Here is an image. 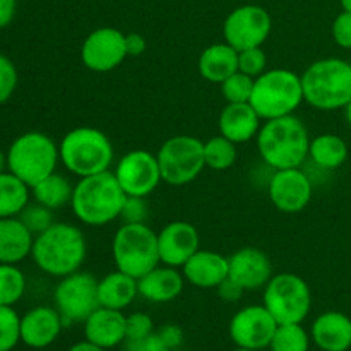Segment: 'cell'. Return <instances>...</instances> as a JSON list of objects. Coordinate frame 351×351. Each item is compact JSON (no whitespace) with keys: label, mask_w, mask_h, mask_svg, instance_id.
Wrapping results in <instances>:
<instances>
[{"label":"cell","mask_w":351,"mask_h":351,"mask_svg":"<svg viewBox=\"0 0 351 351\" xmlns=\"http://www.w3.org/2000/svg\"><path fill=\"white\" fill-rule=\"evenodd\" d=\"M86 254L88 243L84 233L69 223H53L50 228L34 237L31 250L34 264L53 278H65L81 271Z\"/></svg>","instance_id":"1"},{"label":"cell","mask_w":351,"mask_h":351,"mask_svg":"<svg viewBox=\"0 0 351 351\" xmlns=\"http://www.w3.org/2000/svg\"><path fill=\"white\" fill-rule=\"evenodd\" d=\"M256 139L261 158L273 170L300 168L308 158L311 136L297 115L264 120Z\"/></svg>","instance_id":"2"},{"label":"cell","mask_w":351,"mask_h":351,"mask_svg":"<svg viewBox=\"0 0 351 351\" xmlns=\"http://www.w3.org/2000/svg\"><path fill=\"white\" fill-rule=\"evenodd\" d=\"M127 194L120 187L115 173L89 175L79 178L72 192L71 208L75 218L88 226H103L120 218Z\"/></svg>","instance_id":"3"},{"label":"cell","mask_w":351,"mask_h":351,"mask_svg":"<svg viewBox=\"0 0 351 351\" xmlns=\"http://www.w3.org/2000/svg\"><path fill=\"white\" fill-rule=\"evenodd\" d=\"M304 101L322 112L345 108L351 101V64L341 58H321L304 71Z\"/></svg>","instance_id":"4"},{"label":"cell","mask_w":351,"mask_h":351,"mask_svg":"<svg viewBox=\"0 0 351 351\" xmlns=\"http://www.w3.org/2000/svg\"><path fill=\"white\" fill-rule=\"evenodd\" d=\"M60 161L79 178L108 171L115 158L112 141L95 127H77L69 130L58 144Z\"/></svg>","instance_id":"5"},{"label":"cell","mask_w":351,"mask_h":351,"mask_svg":"<svg viewBox=\"0 0 351 351\" xmlns=\"http://www.w3.org/2000/svg\"><path fill=\"white\" fill-rule=\"evenodd\" d=\"M304 103L302 77L288 69H271L256 77L250 105L263 120L293 115Z\"/></svg>","instance_id":"6"},{"label":"cell","mask_w":351,"mask_h":351,"mask_svg":"<svg viewBox=\"0 0 351 351\" xmlns=\"http://www.w3.org/2000/svg\"><path fill=\"white\" fill-rule=\"evenodd\" d=\"M60 161L58 146L43 132L21 134L7 151V168L12 175L27 184L36 185L51 175Z\"/></svg>","instance_id":"7"},{"label":"cell","mask_w":351,"mask_h":351,"mask_svg":"<svg viewBox=\"0 0 351 351\" xmlns=\"http://www.w3.org/2000/svg\"><path fill=\"white\" fill-rule=\"evenodd\" d=\"M117 269L139 280L161 264L158 233L146 223H123L112 242Z\"/></svg>","instance_id":"8"},{"label":"cell","mask_w":351,"mask_h":351,"mask_svg":"<svg viewBox=\"0 0 351 351\" xmlns=\"http://www.w3.org/2000/svg\"><path fill=\"white\" fill-rule=\"evenodd\" d=\"M263 305L278 324H302L312 308L311 287L295 273L273 274L264 287Z\"/></svg>","instance_id":"9"},{"label":"cell","mask_w":351,"mask_h":351,"mask_svg":"<svg viewBox=\"0 0 351 351\" xmlns=\"http://www.w3.org/2000/svg\"><path fill=\"white\" fill-rule=\"evenodd\" d=\"M156 158L160 163L161 180L175 187L194 182L206 168L204 143L187 134L165 141Z\"/></svg>","instance_id":"10"},{"label":"cell","mask_w":351,"mask_h":351,"mask_svg":"<svg viewBox=\"0 0 351 351\" xmlns=\"http://www.w3.org/2000/svg\"><path fill=\"white\" fill-rule=\"evenodd\" d=\"M53 298L64 324L84 322L99 307L98 280L86 271L69 274L60 278Z\"/></svg>","instance_id":"11"},{"label":"cell","mask_w":351,"mask_h":351,"mask_svg":"<svg viewBox=\"0 0 351 351\" xmlns=\"http://www.w3.org/2000/svg\"><path fill=\"white\" fill-rule=\"evenodd\" d=\"M273 29V19L264 7L242 5L228 14L223 23V36L235 50L263 47Z\"/></svg>","instance_id":"12"},{"label":"cell","mask_w":351,"mask_h":351,"mask_svg":"<svg viewBox=\"0 0 351 351\" xmlns=\"http://www.w3.org/2000/svg\"><path fill=\"white\" fill-rule=\"evenodd\" d=\"M113 173L122 191L136 197H147L163 182L156 154L146 149H134L123 154Z\"/></svg>","instance_id":"13"},{"label":"cell","mask_w":351,"mask_h":351,"mask_svg":"<svg viewBox=\"0 0 351 351\" xmlns=\"http://www.w3.org/2000/svg\"><path fill=\"white\" fill-rule=\"evenodd\" d=\"M278 326L264 305H249L233 315L228 331L237 348L261 351L269 348Z\"/></svg>","instance_id":"14"},{"label":"cell","mask_w":351,"mask_h":351,"mask_svg":"<svg viewBox=\"0 0 351 351\" xmlns=\"http://www.w3.org/2000/svg\"><path fill=\"white\" fill-rule=\"evenodd\" d=\"M267 194L278 211L295 215L304 211L312 201L314 184L302 167L274 170L267 185Z\"/></svg>","instance_id":"15"},{"label":"cell","mask_w":351,"mask_h":351,"mask_svg":"<svg viewBox=\"0 0 351 351\" xmlns=\"http://www.w3.org/2000/svg\"><path fill=\"white\" fill-rule=\"evenodd\" d=\"M127 58L125 34L117 27H98L86 36L81 60L93 72H110Z\"/></svg>","instance_id":"16"},{"label":"cell","mask_w":351,"mask_h":351,"mask_svg":"<svg viewBox=\"0 0 351 351\" xmlns=\"http://www.w3.org/2000/svg\"><path fill=\"white\" fill-rule=\"evenodd\" d=\"M273 263L264 250L243 247L228 257V278L245 291L261 290L273 278Z\"/></svg>","instance_id":"17"},{"label":"cell","mask_w":351,"mask_h":351,"mask_svg":"<svg viewBox=\"0 0 351 351\" xmlns=\"http://www.w3.org/2000/svg\"><path fill=\"white\" fill-rule=\"evenodd\" d=\"M199 232L187 221H171L158 233L160 261L165 266L182 267L199 250Z\"/></svg>","instance_id":"18"},{"label":"cell","mask_w":351,"mask_h":351,"mask_svg":"<svg viewBox=\"0 0 351 351\" xmlns=\"http://www.w3.org/2000/svg\"><path fill=\"white\" fill-rule=\"evenodd\" d=\"M57 308L34 307L21 317V341L34 350L50 346L64 328Z\"/></svg>","instance_id":"19"},{"label":"cell","mask_w":351,"mask_h":351,"mask_svg":"<svg viewBox=\"0 0 351 351\" xmlns=\"http://www.w3.org/2000/svg\"><path fill=\"white\" fill-rule=\"evenodd\" d=\"M185 281L195 288L211 290L218 288L228 278V257L215 250L199 249L187 263L182 266Z\"/></svg>","instance_id":"20"},{"label":"cell","mask_w":351,"mask_h":351,"mask_svg":"<svg viewBox=\"0 0 351 351\" xmlns=\"http://www.w3.org/2000/svg\"><path fill=\"white\" fill-rule=\"evenodd\" d=\"M263 119L250 103H226L219 113V134L235 144L249 143L257 137Z\"/></svg>","instance_id":"21"},{"label":"cell","mask_w":351,"mask_h":351,"mask_svg":"<svg viewBox=\"0 0 351 351\" xmlns=\"http://www.w3.org/2000/svg\"><path fill=\"white\" fill-rule=\"evenodd\" d=\"M125 317L122 311L98 307L82 322L86 339L105 350L122 345L125 341Z\"/></svg>","instance_id":"22"},{"label":"cell","mask_w":351,"mask_h":351,"mask_svg":"<svg viewBox=\"0 0 351 351\" xmlns=\"http://www.w3.org/2000/svg\"><path fill=\"white\" fill-rule=\"evenodd\" d=\"M185 278L178 267L158 264L154 269L137 280L139 295L153 304H167L182 293Z\"/></svg>","instance_id":"23"},{"label":"cell","mask_w":351,"mask_h":351,"mask_svg":"<svg viewBox=\"0 0 351 351\" xmlns=\"http://www.w3.org/2000/svg\"><path fill=\"white\" fill-rule=\"evenodd\" d=\"M311 338L322 351H348L351 348V319L343 312H324L312 324Z\"/></svg>","instance_id":"24"},{"label":"cell","mask_w":351,"mask_h":351,"mask_svg":"<svg viewBox=\"0 0 351 351\" xmlns=\"http://www.w3.org/2000/svg\"><path fill=\"white\" fill-rule=\"evenodd\" d=\"M34 235L17 216L0 218V264H17L31 256Z\"/></svg>","instance_id":"25"},{"label":"cell","mask_w":351,"mask_h":351,"mask_svg":"<svg viewBox=\"0 0 351 351\" xmlns=\"http://www.w3.org/2000/svg\"><path fill=\"white\" fill-rule=\"evenodd\" d=\"M199 74L213 84H221L239 71V50L225 43H215L204 48L197 62Z\"/></svg>","instance_id":"26"},{"label":"cell","mask_w":351,"mask_h":351,"mask_svg":"<svg viewBox=\"0 0 351 351\" xmlns=\"http://www.w3.org/2000/svg\"><path fill=\"white\" fill-rule=\"evenodd\" d=\"M139 295L137 280L122 271H113L98 281L99 307L123 311L129 307Z\"/></svg>","instance_id":"27"},{"label":"cell","mask_w":351,"mask_h":351,"mask_svg":"<svg viewBox=\"0 0 351 351\" xmlns=\"http://www.w3.org/2000/svg\"><path fill=\"white\" fill-rule=\"evenodd\" d=\"M308 158L312 163L322 170H336L348 158V146L345 139L336 134H319L311 139Z\"/></svg>","instance_id":"28"},{"label":"cell","mask_w":351,"mask_h":351,"mask_svg":"<svg viewBox=\"0 0 351 351\" xmlns=\"http://www.w3.org/2000/svg\"><path fill=\"white\" fill-rule=\"evenodd\" d=\"M72 192H74V185L71 184V180L55 171L31 187L34 201L51 211L64 208L65 204H71Z\"/></svg>","instance_id":"29"},{"label":"cell","mask_w":351,"mask_h":351,"mask_svg":"<svg viewBox=\"0 0 351 351\" xmlns=\"http://www.w3.org/2000/svg\"><path fill=\"white\" fill-rule=\"evenodd\" d=\"M31 187L10 171L0 173V218H14L29 204Z\"/></svg>","instance_id":"30"},{"label":"cell","mask_w":351,"mask_h":351,"mask_svg":"<svg viewBox=\"0 0 351 351\" xmlns=\"http://www.w3.org/2000/svg\"><path fill=\"white\" fill-rule=\"evenodd\" d=\"M206 167L215 171H225L237 161V144L225 136H215L204 143Z\"/></svg>","instance_id":"31"},{"label":"cell","mask_w":351,"mask_h":351,"mask_svg":"<svg viewBox=\"0 0 351 351\" xmlns=\"http://www.w3.org/2000/svg\"><path fill=\"white\" fill-rule=\"evenodd\" d=\"M26 276L16 264H0V305H10L23 298Z\"/></svg>","instance_id":"32"},{"label":"cell","mask_w":351,"mask_h":351,"mask_svg":"<svg viewBox=\"0 0 351 351\" xmlns=\"http://www.w3.org/2000/svg\"><path fill=\"white\" fill-rule=\"evenodd\" d=\"M311 336L302 324H280L273 336L271 351H308Z\"/></svg>","instance_id":"33"},{"label":"cell","mask_w":351,"mask_h":351,"mask_svg":"<svg viewBox=\"0 0 351 351\" xmlns=\"http://www.w3.org/2000/svg\"><path fill=\"white\" fill-rule=\"evenodd\" d=\"M254 81L256 79L243 72L237 71L228 79L221 82V93L226 103H250V96L254 91Z\"/></svg>","instance_id":"34"},{"label":"cell","mask_w":351,"mask_h":351,"mask_svg":"<svg viewBox=\"0 0 351 351\" xmlns=\"http://www.w3.org/2000/svg\"><path fill=\"white\" fill-rule=\"evenodd\" d=\"M21 341V317L10 305H0V351H10Z\"/></svg>","instance_id":"35"},{"label":"cell","mask_w":351,"mask_h":351,"mask_svg":"<svg viewBox=\"0 0 351 351\" xmlns=\"http://www.w3.org/2000/svg\"><path fill=\"white\" fill-rule=\"evenodd\" d=\"M17 218L24 223V226L34 237L43 233L45 230H48L55 223L53 216H51V209L45 208V206L38 204V202L36 204H27Z\"/></svg>","instance_id":"36"},{"label":"cell","mask_w":351,"mask_h":351,"mask_svg":"<svg viewBox=\"0 0 351 351\" xmlns=\"http://www.w3.org/2000/svg\"><path fill=\"white\" fill-rule=\"evenodd\" d=\"M239 71L254 79L264 74L267 71V55L263 47L239 51Z\"/></svg>","instance_id":"37"},{"label":"cell","mask_w":351,"mask_h":351,"mask_svg":"<svg viewBox=\"0 0 351 351\" xmlns=\"http://www.w3.org/2000/svg\"><path fill=\"white\" fill-rule=\"evenodd\" d=\"M154 332L153 319L144 312H134L125 317V341L143 339Z\"/></svg>","instance_id":"38"},{"label":"cell","mask_w":351,"mask_h":351,"mask_svg":"<svg viewBox=\"0 0 351 351\" xmlns=\"http://www.w3.org/2000/svg\"><path fill=\"white\" fill-rule=\"evenodd\" d=\"M17 86L16 65L5 57L0 55V105L9 101Z\"/></svg>","instance_id":"39"},{"label":"cell","mask_w":351,"mask_h":351,"mask_svg":"<svg viewBox=\"0 0 351 351\" xmlns=\"http://www.w3.org/2000/svg\"><path fill=\"white\" fill-rule=\"evenodd\" d=\"M120 218L123 219V223H146L149 218V206L146 197L127 195Z\"/></svg>","instance_id":"40"},{"label":"cell","mask_w":351,"mask_h":351,"mask_svg":"<svg viewBox=\"0 0 351 351\" xmlns=\"http://www.w3.org/2000/svg\"><path fill=\"white\" fill-rule=\"evenodd\" d=\"M332 38L336 45L346 50H351V12L343 10L332 23Z\"/></svg>","instance_id":"41"},{"label":"cell","mask_w":351,"mask_h":351,"mask_svg":"<svg viewBox=\"0 0 351 351\" xmlns=\"http://www.w3.org/2000/svg\"><path fill=\"white\" fill-rule=\"evenodd\" d=\"M125 343V351H170L163 343L158 331L151 332L149 336L136 341H123Z\"/></svg>","instance_id":"42"},{"label":"cell","mask_w":351,"mask_h":351,"mask_svg":"<svg viewBox=\"0 0 351 351\" xmlns=\"http://www.w3.org/2000/svg\"><path fill=\"white\" fill-rule=\"evenodd\" d=\"M158 335L161 336V339H163V343L167 345L168 350L178 348V346L184 343V331L175 324L163 326V328L158 331Z\"/></svg>","instance_id":"43"},{"label":"cell","mask_w":351,"mask_h":351,"mask_svg":"<svg viewBox=\"0 0 351 351\" xmlns=\"http://www.w3.org/2000/svg\"><path fill=\"white\" fill-rule=\"evenodd\" d=\"M216 290H218V295L225 302H237L242 298L243 293H245V290H243L239 283H235L232 278H226Z\"/></svg>","instance_id":"44"},{"label":"cell","mask_w":351,"mask_h":351,"mask_svg":"<svg viewBox=\"0 0 351 351\" xmlns=\"http://www.w3.org/2000/svg\"><path fill=\"white\" fill-rule=\"evenodd\" d=\"M147 43L146 38L139 33H129L125 34V50L127 57H139L146 51Z\"/></svg>","instance_id":"45"},{"label":"cell","mask_w":351,"mask_h":351,"mask_svg":"<svg viewBox=\"0 0 351 351\" xmlns=\"http://www.w3.org/2000/svg\"><path fill=\"white\" fill-rule=\"evenodd\" d=\"M16 14V0H0V29L9 26Z\"/></svg>","instance_id":"46"},{"label":"cell","mask_w":351,"mask_h":351,"mask_svg":"<svg viewBox=\"0 0 351 351\" xmlns=\"http://www.w3.org/2000/svg\"><path fill=\"white\" fill-rule=\"evenodd\" d=\"M69 351H106V350L101 348V346L95 345V343L88 341V339H84V341H79L75 343V345H72Z\"/></svg>","instance_id":"47"},{"label":"cell","mask_w":351,"mask_h":351,"mask_svg":"<svg viewBox=\"0 0 351 351\" xmlns=\"http://www.w3.org/2000/svg\"><path fill=\"white\" fill-rule=\"evenodd\" d=\"M5 167H7V154H3L2 151H0V173L5 171Z\"/></svg>","instance_id":"48"},{"label":"cell","mask_w":351,"mask_h":351,"mask_svg":"<svg viewBox=\"0 0 351 351\" xmlns=\"http://www.w3.org/2000/svg\"><path fill=\"white\" fill-rule=\"evenodd\" d=\"M345 117H346V122H348V125L351 127V101L345 106Z\"/></svg>","instance_id":"49"},{"label":"cell","mask_w":351,"mask_h":351,"mask_svg":"<svg viewBox=\"0 0 351 351\" xmlns=\"http://www.w3.org/2000/svg\"><path fill=\"white\" fill-rule=\"evenodd\" d=\"M339 2H341L343 9L350 10V12H351V0H339Z\"/></svg>","instance_id":"50"},{"label":"cell","mask_w":351,"mask_h":351,"mask_svg":"<svg viewBox=\"0 0 351 351\" xmlns=\"http://www.w3.org/2000/svg\"><path fill=\"white\" fill-rule=\"evenodd\" d=\"M233 351H254V350H245V348H237V350H233Z\"/></svg>","instance_id":"51"},{"label":"cell","mask_w":351,"mask_h":351,"mask_svg":"<svg viewBox=\"0 0 351 351\" xmlns=\"http://www.w3.org/2000/svg\"><path fill=\"white\" fill-rule=\"evenodd\" d=\"M16 2H17V0H16Z\"/></svg>","instance_id":"52"}]
</instances>
